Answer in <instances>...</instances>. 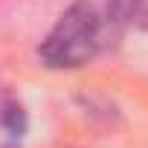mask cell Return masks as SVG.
Here are the masks:
<instances>
[{"label": "cell", "instance_id": "6da1fadb", "mask_svg": "<svg viewBox=\"0 0 148 148\" xmlns=\"http://www.w3.org/2000/svg\"><path fill=\"white\" fill-rule=\"evenodd\" d=\"M102 15L93 3H73L41 41V61L52 70H73L87 64L102 47Z\"/></svg>", "mask_w": 148, "mask_h": 148}, {"label": "cell", "instance_id": "7a4b0ae2", "mask_svg": "<svg viewBox=\"0 0 148 148\" xmlns=\"http://www.w3.org/2000/svg\"><path fill=\"white\" fill-rule=\"evenodd\" d=\"M110 9L119 23H134L148 15V0H110Z\"/></svg>", "mask_w": 148, "mask_h": 148}, {"label": "cell", "instance_id": "3957f363", "mask_svg": "<svg viewBox=\"0 0 148 148\" xmlns=\"http://www.w3.org/2000/svg\"><path fill=\"white\" fill-rule=\"evenodd\" d=\"M3 125H6L9 134H15V136L23 134V128H26V116H23L21 105H15V102L6 105V110H3Z\"/></svg>", "mask_w": 148, "mask_h": 148}]
</instances>
